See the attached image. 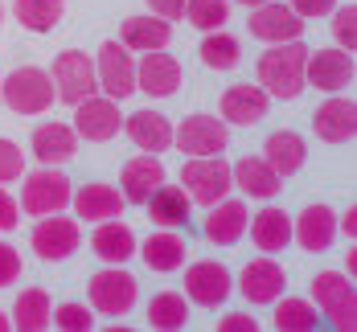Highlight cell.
Listing matches in <instances>:
<instances>
[{
	"mask_svg": "<svg viewBox=\"0 0 357 332\" xmlns=\"http://www.w3.org/2000/svg\"><path fill=\"white\" fill-rule=\"evenodd\" d=\"M304 62H308V45L296 37V41H280L271 45L263 58H259V86L271 95V99H296L304 90Z\"/></svg>",
	"mask_w": 357,
	"mask_h": 332,
	"instance_id": "obj_1",
	"label": "cell"
},
{
	"mask_svg": "<svg viewBox=\"0 0 357 332\" xmlns=\"http://www.w3.org/2000/svg\"><path fill=\"white\" fill-rule=\"evenodd\" d=\"M0 99L17 115H45V111L54 107L58 90H54L50 70H41V66H17L13 74L0 78Z\"/></svg>",
	"mask_w": 357,
	"mask_h": 332,
	"instance_id": "obj_2",
	"label": "cell"
},
{
	"mask_svg": "<svg viewBox=\"0 0 357 332\" xmlns=\"http://www.w3.org/2000/svg\"><path fill=\"white\" fill-rule=\"evenodd\" d=\"M181 189L189 193V201L193 205H214L222 197H230V164L222 160V156H189L185 160V168H181Z\"/></svg>",
	"mask_w": 357,
	"mask_h": 332,
	"instance_id": "obj_3",
	"label": "cell"
},
{
	"mask_svg": "<svg viewBox=\"0 0 357 332\" xmlns=\"http://www.w3.org/2000/svg\"><path fill=\"white\" fill-rule=\"evenodd\" d=\"M95 82L115 103L136 95V58H132V49L119 37H107L99 45V54H95Z\"/></svg>",
	"mask_w": 357,
	"mask_h": 332,
	"instance_id": "obj_4",
	"label": "cell"
},
{
	"mask_svg": "<svg viewBox=\"0 0 357 332\" xmlns=\"http://www.w3.org/2000/svg\"><path fill=\"white\" fill-rule=\"evenodd\" d=\"M136 292H140V283H136V275L123 271V262H107V271L91 275V283H86L91 312H99V316H128L136 308Z\"/></svg>",
	"mask_w": 357,
	"mask_h": 332,
	"instance_id": "obj_5",
	"label": "cell"
},
{
	"mask_svg": "<svg viewBox=\"0 0 357 332\" xmlns=\"http://www.w3.org/2000/svg\"><path fill=\"white\" fill-rule=\"evenodd\" d=\"M70 193H74V184L66 181V173H58L54 164H45V168H37V173L25 177V189H21L17 205L29 218H45V214H62L70 205Z\"/></svg>",
	"mask_w": 357,
	"mask_h": 332,
	"instance_id": "obj_6",
	"label": "cell"
},
{
	"mask_svg": "<svg viewBox=\"0 0 357 332\" xmlns=\"http://www.w3.org/2000/svg\"><path fill=\"white\" fill-rule=\"evenodd\" d=\"M312 299L333 320V329H341V332L357 329V295H354V279L345 271H321L312 279Z\"/></svg>",
	"mask_w": 357,
	"mask_h": 332,
	"instance_id": "obj_7",
	"label": "cell"
},
{
	"mask_svg": "<svg viewBox=\"0 0 357 332\" xmlns=\"http://www.w3.org/2000/svg\"><path fill=\"white\" fill-rule=\"evenodd\" d=\"M230 144V123H222L218 115H185L181 127H173V148H181V156H222Z\"/></svg>",
	"mask_w": 357,
	"mask_h": 332,
	"instance_id": "obj_8",
	"label": "cell"
},
{
	"mask_svg": "<svg viewBox=\"0 0 357 332\" xmlns=\"http://www.w3.org/2000/svg\"><path fill=\"white\" fill-rule=\"evenodd\" d=\"M54 90H58V99L74 107V103H82L86 95H95L99 90V82H95V58L86 54V49H62L58 58H54Z\"/></svg>",
	"mask_w": 357,
	"mask_h": 332,
	"instance_id": "obj_9",
	"label": "cell"
},
{
	"mask_svg": "<svg viewBox=\"0 0 357 332\" xmlns=\"http://www.w3.org/2000/svg\"><path fill=\"white\" fill-rule=\"evenodd\" d=\"M119 127H123V115H119V103L107 99V95H86L82 103H74V132H78V140H86V144H107L119 136Z\"/></svg>",
	"mask_w": 357,
	"mask_h": 332,
	"instance_id": "obj_10",
	"label": "cell"
},
{
	"mask_svg": "<svg viewBox=\"0 0 357 332\" xmlns=\"http://www.w3.org/2000/svg\"><path fill=\"white\" fill-rule=\"evenodd\" d=\"M29 246L41 262H62L70 258L78 246H82V230H78V218H66V214H45V218L33 226L29 234Z\"/></svg>",
	"mask_w": 357,
	"mask_h": 332,
	"instance_id": "obj_11",
	"label": "cell"
},
{
	"mask_svg": "<svg viewBox=\"0 0 357 332\" xmlns=\"http://www.w3.org/2000/svg\"><path fill=\"white\" fill-rule=\"evenodd\" d=\"M234 292V279H230V267L218 262V258H202V262H189L185 271V299L197 303V308H222Z\"/></svg>",
	"mask_w": 357,
	"mask_h": 332,
	"instance_id": "obj_12",
	"label": "cell"
},
{
	"mask_svg": "<svg viewBox=\"0 0 357 332\" xmlns=\"http://www.w3.org/2000/svg\"><path fill=\"white\" fill-rule=\"evenodd\" d=\"M181 82H185V70H181V62L169 49H148L136 62V95L169 99V95L181 90Z\"/></svg>",
	"mask_w": 357,
	"mask_h": 332,
	"instance_id": "obj_13",
	"label": "cell"
},
{
	"mask_svg": "<svg viewBox=\"0 0 357 332\" xmlns=\"http://www.w3.org/2000/svg\"><path fill=\"white\" fill-rule=\"evenodd\" d=\"M250 37H259V41H267V45H280V41H296V37H304V17L291 8V4H280V0H263V4H255L250 8Z\"/></svg>",
	"mask_w": 357,
	"mask_h": 332,
	"instance_id": "obj_14",
	"label": "cell"
},
{
	"mask_svg": "<svg viewBox=\"0 0 357 332\" xmlns=\"http://www.w3.org/2000/svg\"><path fill=\"white\" fill-rule=\"evenodd\" d=\"M354 54L349 49H341V45H328V49H308V62H304V82H312L317 90H328V95H337V90H345L349 82H354Z\"/></svg>",
	"mask_w": 357,
	"mask_h": 332,
	"instance_id": "obj_15",
	"label": "cell"
},
{
	"mask_svg": "<svg viewBox=\"0 0 357 332\" xmlns=\"http://www.w3.org/2000/svg\"><path fill=\"white\" fill-rule=\"evenodd\" d=\"M271 111V95L263 86H250V82H238V86H226L222 99H218V119L222 123H234V127H255L263 123Z\"/></svg>",
	"mask_w": 357,
	"mask_h": 332,
	"instance_id": "obj_16",
	"label": "cell"
},
{
	"mask_svg": "<svg viewBox=\"0 0 357 332\" xmlns=\"http://www.w3.org/2000/svg\"><path fill=\"white\" fill-rule=\"evenodd\" d=\"M247 221H250L247 201L222 197V201L210 205V214H206V221H202V234H206L210 246H234V242L247 234Z\"/></svg>",
	"mask_w": 357,
	"mask_h": 332,
	"instance_id": "obj_17",
	"label": "cell"
},
{
	"mask_svg": "<svg viewBox=\"0 0 357 332\" xmlns=\"http://www.w3.org/2000/svg\"><path fill=\"white\" fill-rule=\"evenodd\" d=\"M312 132L324 144H349L357 136V103L337 90L333 99H324L321 107L312 111Z\"/></svg>",
	"mask_w": 357,
	"mask_h": 332,
	"instance_id": "obj_18",
	"label": "cell"
},
{
	"mask_svg": "<svg viewBox=\"0 0 357 332\" xmlns=\"http://www.w3.org/2000/svg\"><path fill=\"white\" fill-rule=\"evenodd\" d=\"M287 287V275L275 258H250L238 271V292L247 303H275Z\"/></svg>",
	"mask_w": 357,
	"mask_h": 332,
	"instance_id": "obj_19",
	"label": "cell"
},
{
	"mask_svg": "<svg viewBox=\"0 0 357 332\" xmlns=\"http://www.w3.org/2000/svg\"><path fill=\"white\" fill-rule=\"evenodd\" d=\"M291 238L308 251V255H321L333 246V238H337V214L328 210V205H304L300 210V218H291Z\"/></svg>",
	"mask_w": 357,
	"mask_h": 332,
	"instance_id": "obj_20",
	"label": "cell"
},
{
	"mask_svg": "<svg viewBox=\"0 0 357 332\" xmlns=\"http://www.w3.org/2000/svg\"><path fill=\"white\" fill-rule=\"evenodd\" d=\"M160 181H165V160H160V156H152V152L132 156V160L119 168V193H123V201H128V205H144V201H148V193H152Z\"/></svg>",
	"mask_w": 357,
	"mask_h": 332,
	"instance_id": "obj_21",
	"label": "cell"
},
{
	"mask_svg": "<svg viewBox=\"0 0 357 332\" xmlns=\"http://www.w3.org/2000/svg\"><path fill=\"white\" fill-rule=\"evenodd\" d=\"M136 255L148 262V271L169 275V271H181V267H185L189 246H185V238H181L173 226H160L156 234H148L144 242H136Z\"/></svg>",
	"mask_w": 357,
	"mask_h": 332,
	"instance_id": "obj_22",
	"label": "cell"
},
{
	"mask_svg": "<svg viewBox=\"0 0 357 332\" xmlns=\"http://www.w3.org/2000/svg\"><path fill=\"white\" fill-rule=\"evenodd\" d=\"M123 132H128V140L140 148V152H152V156H160V152L173 148V123L152 107L132 111V115L123 119Z\"/></svg>",
	"mask_w": 357,
	"mask_h": 332,
	"instance_id": "obj_23",
	"label": "cell"
},
{
	"mask_svg": "<svg viewBox=\"0 0 357 332\" xmlns=\"http://www.w3.org/2000/svg\"><path fill=\"white\" fill-rule=\"evenodd\" d=\"M119 41L132 49V54H148V49H169L173 41V21L156 17V13H140V17H128L119 25Z\"/></svg>",
	"mask_w": 357,
	"mask_h": 332,
	"instance_id": "obj_24",
	"label": "cell"
},
{
	"mask_svg": "<svg viewBox=\"0 0 357 332\" xmlns=\"http://www.w3.org/2000/svg\"><path fill=\"white\" fill-rule=\"evenodd\" d=\"M70 205H74V218L78 221H103V218H119L123 214V193L115 189V184H86V189H78L70 193Z\"/></svg>",
	"mask_w": 357,
	"mask_h": 332,
	"instance_id": "obj_25",
	"label": "cell"
},
{
	"mask_svg": "<svg viewBox=\"0 0 357 332\" xmlns=\"http://www.w3.org/2000/svg\"><path fill=\"white\" fill-rule=\"evenodd\" d=\"M250 242L263 251V255H280L287 242H291V218H287L280 205H263L255 218L247 221Z\"/></svg>",
	"mask_w": 357,
	"mask_h": 332,
	"instance_id": "obj_26",
	"label": "cell"
},
{
	"mask_svg": "<svg viewBox=\"0 0 357 332\" xmlns=\"http://www.w3.org/2000/svg\"><path fill=\"white\" fill-rule=\"evenodd\" d=\"M230 181H234V189H243L247 197H259V201H271L275 193H280V173L263 160V156H243L234 168H230Z\"/></svg>",
	"mask_w": 357,
	"mask_h": 332,
	"instance_id": "obj_27",
	"label": "cell"
},
{
	"mask_svg": "<svg viewBox=\"0 0 357 332\" xmlns=\"http://www.w3.org/2000/svg\"><path fill=\"white\" fill-rule=\"evenodd\" d=\"M263 160L280 173V177H296L300 168H304V160H308V144H304V136L300 132H271L267 140H263Z\"/></svg>",
	"mask_w": 357,
	"mask_h": 332,
	"instance_id": "obj_28",
	"label": "cell"
},
{
	"mask_svg": "<svg viewBox=\"0 0 357 332\" xmlns=\"http://www.w3.org/2000/svg\"><path fill=\"white\" fill-rule=\"evenodd\" d=\"M33 156L41 164H66L74 160V152H78V132H74L70 123H41L33 132Z\"/></svg>",
	"mask_w": 357,
	"mask_h": 332,
	"instance_id": "obj_29",
	"label": "cell"
},
{
	"mask_svg": "<svg viewBox=\"0 0 357 332\" xmlns=\"http://www.w3.org/2000/svg\"><path fill=\"white\" fill-rule=\"evenodd\" d=\"M91 251L103 262H128V258L136 255V234H132L128 221L103 218L95 226V234H91Z\"/></svg>",
	"mask_w": 357,
	"mask_h": 332,
	"instance_id": "obj_30",
	"label": "cell"
},
{
	"mask_svg": "<svg viewBox=\"0 0 357 332\" xmlns=\"http://www.w3.org/2000/svg\"><path fill=\"white\" fill-rule=\"evenodd\" d=\"M148 218L156 221V226H185L189 221V210H193V201H189V193L181 189V184H169V181H160L152 193H148Z\"/></svg>",
	"mask_w": 357,
	"mask_h": 332,
	"instance_id": "obj_31",
	"label": "cell"
},
{
	"mask_svg": "<svg viewBox=\"0 0 357 332\" xmlns=\"http://www.w3.org/2000/svg\"><path fill=\"white\" fill-rule=\"evenodd\" d=\"M50 316H54V303H50L45 287H25L17 295V303H13V329H21V332L50 329Z\"/></svg>",
	"mask_w": 357,
	"mask_h": 332,
	"instance_id": "obj_32",
	"label": "cell"
},
{
	"mask_svg": "<svg viewBox=\"0 0 357 332\" xmlns=\"http://www.w3.org/2000/svg\"><path fill=\"white\" fill-rule=\"evenodd\" d=\"M197 54H202L206 70H234L243 62V45H238V37L230 33V29H210V33L202 37Z\"/></svg>",
	"mask_w": 357,
	"mask_h": 332,
	"instance_id": "obj_33",
	"label": "cell"
},
{
	"mask_svg": "<svg viewBox=\"0 0 357 332\" xmlns=\"http://www.w3.org/2000/svg\"><path fill=\"white\" fill-rule=\"evenodd\" d=\"M189 320V299L181 292H160L148 299V324L160 332H177Z\"/></svg>",
	"mask_w": 357,
	"mask_h": 332,
	"instance_id": "obj_34",
	"label": "cell"
},
{
	"mask_svg": "<svg viewBox=\"0 0 357 332\" xmlns=\"http://www.w3.org/2000/svg\"><path fill=\"white\" fill-rule=\"evenodd\" d=\"M17 21L29 29V33H50L58 29L62 13H66V0H17Z\"/></svg>",
	"mask_w": 357,
	"mask_h": 332,
	"instance_id": "obj_35",
	"label": "cell"
},
{
	"mask_svg": "<svg viewBox=\"0 0 357 332\" xmlns=\"http://www.w3.org/2000/svg\"><path fill=\"white\" fill-rule=\"evenodd\" d=\"M275 329L280 332H312L317 329V308L308 299H275Z\"/></svg>",
	"mask_w": 357,
	"mask_h": 332,
	"instance_id": "obj_36",
	"label": "cell"
},
{
	"mask_svg": "<svg viewBox=\"0 0 357 332\" xmlns=\"http://www.w3.org/2000/svg\"><path fill=\"white\" fill-rule=\"evenodd\" d=\"M193 29L210 33V29H222L230 21V0H185V13H181Z\"/></svg>",
	"mask_w": 357,
	"mask_h": 332,
	"instance_id": "obj_37",
	"label": "cell"
},
{
	"mask_svg": "<svg viewBox=\"0 0 357 332\" xmlns=\"http://www.w3.org/2000/svg\"><path fill=\"white\" fill-rule=\"evenodd\" d=\"M50 324L62 332H91L95 329V312L86 308V303H62L54 316H50Z\"/></svg>",
	"mask_w": 357,
	"mask_h": 332,
	"instance_id": "obj_38",
	"label": "cell"
},
{
	"mask_svg": "<svg viewBox=\"0 0 357 332\" xmlns=\"http://www.w3.org/2000/svg\"><path fill=\"white\" fill-rule=\"evenodd\" d=\"M333 41L341 49H357V4H345V8H333Z\"/></svg>",
	"mask_w": 357,
	"mask_h": 332,
	"instance_id": "obj_39",
	"label": "cell"
},
{
	"mask_svg": "<svg viewBox=\"0 0 357 332\" xmlns=\"http://www.w3.org/2000/svg\"><path fill=\"white\" fill-rule=\"evenodd\" d=\"M25 177V156H21V144L4 140L0 136V184H13Z\"/></svg>",
	"mask_w": 357,
	"mask_h": 332,
	"instance_id": "obj_40",
	"label": "cell"
},
{
	"mask_svg": "<svg viewBox=\"0 0 357 332\" xmlns=\"http://www.w3.org/2000/svg\"><path fill=\"white\" fill-rule=\"evenodd\" d=\"M17 279H21V255L8 242H0V287H13Z\"/></svg>",
	"mask_w": 357,
	"mask_h": 332,
	"instance_id": "obj_41",
	"label": "cell"
},
{
	"mask_svg": "<svg viewBox=\"0 0 357 332\" xmlns=\"http://www.w3.org/2000/svg\"><path fill=\"white\" fill-rule=\"evenodd\" d=\"M17 226H21V205H17V197L8 189H0V234H8Z\"/></svg>",
	"mask_w": 357,
	"mask_h": 332,
	"instance_id": "obj_42",
	"label": "cell"
},
{
	"mask_svg": "<svg viewBox=\"0 0 357 332\" xmlns=\"http://www.w3.org/2000/svg\"><path fill=\"white\" fill-rule=\"evenodd\" d=\"M304 21H317V17H328L333 8H337V0H287Z\"/></svg>",
	"mask_w": 357,
	"mask_h": 332,
	"instance_id": "obj_43",
	"label": "cell"
},
{
	"mask_svg": "<svg viewBox=\"0 0 357 332\" xmlns=\"http://www.w3.org/2000/svg\"><path fill=\"white\" fill-rule=\"evenodd\" d=\"M148 13H156V17H165V21H181L185 0H148Z\"/></svg>",
	"mask_w": 357,
	"mask_h": 332,
	"instance_id": "obj_44",
	"label": "cell"
},
{
	"mask_svg": "<svg viewBox=\"0 0 357 332\" xmlns=\"http://www.w3.org/2000/svg\"><path fill=\"white\" fill-rule=\"evenodd\" d=\"M259 324L250 320L247 312H230L226 320H218V332H255Z\"/></svg>",
	"mask_w": 357,
	"mask_h": 332,
	"instance_id": "obj_45",
	"label": "cell"
},
{
	"mask_svg": "<svg viewBox=\"0 0 357 332\" xmlns=\"http://www.w3.org/2000/svg\"><path fill=\"white\" fill-rule=\"evenodd\" d=\"M337 230H341V234H349V242L357 238V210H354V205H349V210L337 218Z\"/></svg>",
	"mask_w": 357,
	"mask_h": 332,
	"instance_id": "obj_46",
	"label": "cell"
},
{
	"mask_svg": "<svg viewBox=\"0 0 357 332\" xmlns=\"http://www.w3.org/2000/svg\"><path fill=\"white\" fill-rule=\"evenodd\" d=\"M345 267H349V279H354V275H357V251H354V246H349V255H345Z\"/></svg>",
	"mask_w": 357,
	"mask_h": 332,
	"instance_id": "obj_47",
	"label": "cell"
},
{
	"mask_svg": "<svg viewBox=\"0 0 357 332\" xmlns=\"http://www.w3.org/2000/svg\"><path fill=\"white\" fill-rule=\"evenodd\" d=\"M8 329H13V320H8V316L0 312V332H8Z\"/></svg>",
	"mask_w": 357,
	"mask_h": 332,
	"instance_id": "obj_48",
	"label": "cell"
},
{
	"mask_svg": "<svg viewBox=\"0 0 357 332\" xmlns=\"http://www.w3.org/2000/svg\"><path fill=\"white\" fill-rule=\"evenodd\" d=\"M230 4H247V8H255V4H263V0H230Z\"/></svg>",
	"mask_w": 357,
	"mask_h": 332,
	"instance_id": "obj_49",
	"label": "cell"
},
{
	"mask_svg": "<svg viewBox=\"0 0 357 332\" xmlns=\"http://www.w3.org/2000/svg\"><path fill=\"white\" fill-rule=\"evenodd\" d=\"M0 21H4V4H0Z\"/></svg>",
	"mask_w": 357,
	"mask_h": 332,
	"instance_id": "obj_50",
	"label": "cell"
},
{
	"mask_svg": "<svg viewBox=\"0 0 357 332\" xmlns=\"http://www.w3.org/2000/svg\"><path fill=\"white\" fill-rule=\"evenodd\" d=\"M0 78H4V74H0Z\"/></svg>",
	"mask_w": 357,
	"mask_h": 332,
	"instance_id": "obj_51",
	"label": "cell"
}]
</instances>
